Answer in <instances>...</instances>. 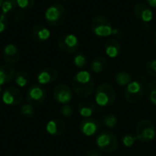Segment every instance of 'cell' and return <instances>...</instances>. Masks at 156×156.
Segmentation results:
<instances>
[{"mask_svg":"<svg viewBox=\"0 0 156 156\" xmlns=\"http://www.w3.org/2000/svg\"><path fill=\"white\" fill-rule=\"evenodd\" d=\"M71 89L79 97L88 98L95 90V79L89 71L80 70L73 76Z\"/></svg>","mask_w":156,"mask_h":156,"instance_id":"obj_1","label":"cell"},{"mask_svg":"<svg viewBox=\"0 0 156 156\" xmlns=\"http://www.w3.org/2000/svg\"><path fill=\"white\" fill-rule=\"evenodd\" d=\"M116 101V90L109 83H101L95 90V101L100 107H110Z\"/></svg>","mask_w":156,"mask_h":156,"instance_id":"obj_2","label":"cell"},{"mask_svg":"<svg viewBox=\"0 0 156 156\" xmlns=\"http://www.w3.org/2000/svg\"><path fill=\"white\" fill-rule=\"evenodd\" d=\"M68 16L66 7L59 4L54 3L45 11V20L50 27H58L62 25Z\"/></svg>","mask_w":156,"mask_h":156,"instance_id":"obj_3","label":"cell"},{"mask_svg":"<svg viewBox=\"0 0 156 156\" xmlns=\"http://www.w3.org/2000/svg\"><path fill=\"white\" fill-rule=\"evenodd\" d=\"M118 137L111 131H103L96 137V145L99 151L105 154H112L119 147Z\"/></svg>","mask_w":156,"mask_h":156,"instance_id":"obj_4","label":"cell"},{"mask_svg":"<svg viewBox=\"0 0 156 156\" xmlns=\"http://www.w3.org/2000/svg\"><path fill=\"white\" fill-rule=\"evenodd\" d=\"M90 30L98 37H107L112 34L113 27L106 16L98 15L90 22Z\"/></svg>","mask_w":156,"mask_h":156,"instance_id":"obj_5","label":"cell"},{"mask_svg":"<svg viewBox=\"0 0 156 156\" xmlns=\"http://www.w3.org/2000/svg\"><path fill=\"white\" fill-rule=\"evenodd\" d=\"M137 141L143 144H148L154 140L156 136V128L154 122L148 119L141 120L135 129Z\"/></svg>","mask_w":156,"mask_h":156,"instance_id":"obj_6","label":"cell"},{"mask_svg":"<svg viewBox=\"0 0 156 156\" xmlns=\"http://www.w3.org/2000/svg\"><path fill=\"white\" fill-rule=\"evenodd\" d=\"M58 49L65 54H73L78 51L80 47V42L79 38L70 33H66L58 38L57 42Z\"/></svg>","mask_w":156,"mask_h":156,"instance_id":"obj_7","label":"cell"},{"mask_svg":"<svg viewBox=\"0 0 156 156\" xmlns=\"http://www.w3.org/2000/svg\"><path fill=\"white\" fill-rule=\"evenodd\" d=\"M47 99V90L38 83L32 84L28 87L26 93L27 101L34 107H38L42 105Z\"/></svg>","mask_w":156,"mask_h":156,"instance_id":"obj_8","label":"cell"},{"mask_svg":"<svg viewBox=\"0 0 156 156\" xmlns=\"http://www.w3.org/2000/svg\"><path fill=\"white\" fill-rule=\"evenodd\" d=\"M145 93L144 85L140 80H133L126 86L124 91V98L127 102L134 104L142 101Z\"/></svg>","mask_w":156,"mask_h":156,"instance_id":"obj_9","label":"cell"},{"mask_svg":"<svg viewBox=\"0 0 156 156\" xmlns=\"http://www.w3.org/2000/svg\"><path fill=\"white\" fill-rule=\"evenodd\" d=\"M101 122L95 118H84L79 124L80 132L85 136H93L101 129Z\"/></svg>","mask_w":156,"mask_h":156,"instance_id":"obj_10","label":"cell"},{"mask_svg":"<svg viewBox=\"0 0 156 156\" xmlns=\"http://www.w3.org/2000/svg\"><path fill=\"white\" fill-rule=\"evenodd\" d=\"M133 16L143 22V24H149L153 18L154 14L152 8L148 6L145 3H137L133 6Z\"/></svg>","mask_w":156,"mask_h":156,"instance_id":"obj_11","label":"cell"},{"mask_svg":"<svg viewBox=\"0 0 156 156\" xmlns=\"http://www.w3.org/2000/svg\"><path fill=\"white\" fill-rule=\"evenodd\" d=\"M72 89L66 84H58L53 90V98L60 104L69 103L72 100Z\"/></svg>","mask_w":156,"mask_h":156,"instance_id":"obj_12","label":"cell"},{"mask_svg":"<svg viewBox=\"0 0 156 156\" xmlns=\"http://www.w3.org/2000/svg\"><path fill=\"white\" fill-rule=\"evenodd\" d=\"M2 100L3 102L8 106H17L23 101V95L18 89L8 87L3 91Z\"/></svg>","mask_w":156,"mask_h":156,"instance_id":"obj_13","label":"cell"},{"mask_svg":"<svg viewBox=\"0 0 156 156\" xmlns=\"http://www.w3.org/2000/svg\"><path fill=\"white\" fill-rule=\"evenodd\" d=\"M58 70L52 67H47L39 70L37 76V80L38 84L47 85L54 82L58 79Z\"/></svg>","mask_w":156,"mask_h":156,"instance_id":"obj_14","label":"cell"},{"mask_svg":"<svg viewBox=\"0 0 156 156\" xmlns=\"http://www.w3.org/2000/svg\"><path fill=\"white\" fill-rule=\"evenodd\" d=\"M67 130V124L64 121L59 119H54L49 121L46 125L47 133L51 136H61Z\"/></svg>","mask_w":156,"mask_h":156,"instance_id":"obj_15","label":"cell"},{"mask_svg":"<svg viewBox=\"0 0 156 156\" xmlns=\"http://www.w3.org/2000/svg\"><path fill=\"white\" fill-rule=\"evenodd\" d=\"M49 37H50V31L46 26L37 24L32 27L31 37L34 42L38 44L44 43L49 38Z\"/></svg>","mask_w":156,"mask_h":156,"instance_id":"obj_16","label":"cell"},{"mask_svg":"<svg viewBox=\"0 0 156 156\" xmlns=\"http://www.w3.org/2000/svg\"><path fill=\"white\" fill-rule=\"evenodd\" d=\"M3 58L9 65L17 63L20 58V51H19L18 48L12 43L7 44L4 48Z\"/></svg>","mask_w":156,"mask_h":156,"instance_id":"obj_17","label":"cell"},{"mask_svg":"<svg viewBox=\"0 0 156 156\" xmlns=\"http://www.w3.org/2000/svg\"><path fill=\"white\" fill-rule=\"evenodd\" d=\"M104 49H105L106 55L109 58H115L118 56H120V54L122 52V46H121L120 42L117 39H115V38H109L105 42Z\"/></svg>","mask_w":156,"mask_h":156,"instance_id":"obj_18","label":"cell"},{"mask_svg":"<svg viewBox=\"0 0 156 156\" xmlns=\"http://www.w3.org/2000/svg\"><path fill=\"white\" fill-rule=\"evenodd\" d=\"M97 104L91 101H82L78 105V112L84 118L91 117L97 112Z\"/></svg>","mask_w":156,"mask_h":156,"instance_id":"obj_19","label":"cell"},{"mask_svg":"<svg viewBox=\"0 0 156 156\" xmlns=\"http://www.w3.org/2000/svg\"><path fill=\"white\" fill-rule=\"evenodd\" d=\"M16 76V69L12 65L5 64L0 66V85L12 81Z\"/></svg>","mask_w":156,"mask_h":156,"instance_id":"obj_20","label":"cell"},{"mask_svg":"<svg viewBox=\"0 0 156 156\" xmlns=\"http://www.w3.org/2000/svg\"><path fill=\"white\" fill-rule=\"evenodd\" d=\"M107 68V59L102 56H97L90 61V70L94 73H101Z\"/></svg>","mask_w":156,"mask_h":156,"instance_id":"obj_21","label":"cell"},{"mask_svg":"<svg viewBox=\"0 0 156 156\" xmlns=\"http://www.w3.org/2000/svg\"><path fill=\"white\" fill-rule=\"evenodd\" d=\"M114 80L117 85L124 87L133 81V76L127 71H119L115 74Z\"/></svg>","mask_w":156,"mask_h":156,"instance_id":"obj_22","label":"cell"},{"mask_svg":"<svg viewBox=\"0 0 156 156\" xmlns=\"http://www.w3.org/2000/svg\"><path fill=\"white\" fill-rule=\"evenodd\" d=\"M16 84L21 88H25L29 85L30 83V76L25 70H19L16 73L15 76Z\"/></svg>","mask_w":156,"mask_h":156,"instance_id":"obj_23","label":"cell"},{"mask_svg":"<svg viewBox=\"0 0 156 156\" xmlns=\"http://www.w3.org/2000/svg\"><path fill=\"white\" fill-rule=\"evenodd\" d=\"M145 96L152 105L156 106V80H152L148 84L145 90Z\"/></svg>","mask_w":156,"mask_h":156,"instance_id":"obj_24","label":"cell"},{"mask_svg":"<svg viewBox=\"0 0 156 156\" xmlns=\"http://www.w3.org/2000/svg\"><path fill=\"white\" fill-rule=\"evenodd\" d=\"M118 117L115 114L108 113L102 118L101 124L107 127L108 129H114L118 125Z\"/></svg>","mask_w":156,"mask_h":156,"instance_id":"obj_25","label":"cell"},{"mask_svg":"<svg viewBox=\"0 0 156 156\" xmlns=\"http://www.w3.org/2000/svg\"><path fill=\"white\" fill-rule=\"evenodd\" d=\"M16 6V0H4L1 5V12L5 16H8L14 13Z\"/></svg>","mask_w":156,"mask_h":156,"instance_id":"obj_26","label":"cell"},{"mask_svg":"<svg viewBox=\"0 0 156 156\" xmlns=\"http://www.w3.org/2000/svg\"><path fill=\"white\" fill-rule=\"evenodd\" d=\"M73 64L74 66L79 69H83L88 65V58L83 52H80L76 54V56L73 58Z\"/></svg>","mask_w":156,"mask_h":156,"instance_id":"obj_27","label":"cell"},{"mask_svg":"<svg viewBox=\"0 0 156 156\" xmlns=\"http://www.w3.org/2000/svg\"><path fill=\"white\" fill-rule=\"evenodd\" d=\"M136 141H137L136 135H134L131 133H124L122 136V144L124 147H127V148L133 147L134 145V144L136 143Z\"/></svg>","mask_w":156,"mask_h":156,"instance_id":"obj_28","label":"cell"},{"mask_svg":"<svg viewBox=\"0 0 156 156\" xmlns=\"http://www.w3.org/2000/svg\"><path fill=\"white\" fill-rule=\"evenodd\" d=\"M20 113L27 118H32L35 115V108L29 103L24 104L20 108Z\"/></svg>","mask_w":156,"mask_h":156,"instance_id":"obj_29","label":"cell"},{"mask_svg":"<svg viewBox=\"0 0 156 156\" xmlns=\"http://www.w3.org/2000/svg\"><path fill=\"white\" fill-rule=\"evenodd\" d=\"M59 113L65 118H70L74 114V108L69 103L63 104L59 109Z\"/></svg>","mask_w":156,"mask_h":156,"instance_id":"obj_30","label":"cell"},{"mask_svg":"<svg viewBox=\"0 0 156 156\" xmlns=\"http://www.w3.org/2000/svg\"><path fill=\"white\" fill-rule=\"evenodd\" d=\"M36 0H16L17 6L22 10H30L35 5Z\"/></svg>","mask_w":156,"mask_h":156,"instance_id":"obj_31","label":"cell"},{"mask_svg":"<svg viewBox=\"0 0 156 156\" xmlns=\"http://www.w3.org/2000/svg\"><path fill=\"white\" fill-rule=\"evenodd\" d=\"M145 69L151 77L156 78V59L149 60L145 64Z\"/></svg>","mask_w":156,"mask_h":156,"instance_id":"obj_32","label":"cell"},{"mask_svg":"<svg viewBox=\"0 0 156 156\" xmlns=\"http://www.w3.org/2000/svg\"><path fill=\"white\" fill-rule=\"evenodd\" d=\"M8 26V18L7 16L0 12V33H3L6 30Z\"/></svg>","mask_w":156,"mask_h":156,"instance_id":"obj_33","label":"cell"},{"mask_svg":"<svg viewBox=\"0 0 156 156\" xmlns=\"http://www.w3.org/2000/svg\"><path fill=\"white\" fill-rule=\"evenodd\" d=\"M25 17H26V14H25V12L22 9L16 11L15 14H14V21L16 24L23 22L25 20Z\"/></svg>","mask_w":156,"mask_h":156,"instance_id":"obj_34","label":"cell"},{"mask_svg":"<svg viewBox=\"0 0 156 156\" xmlns=\"http://www.w3.org/2000/svg\"><path fill=\"white\" fill-rule=\"evenodd\" d=\"M115 39L117 38H123L125 36V30L122 27H114L112 30V34Z\"/></svg>","mask_w":156,"mask_h":156,"instance_id":"obj_35","label":"cell"},{"mask_svg":"<svg viewBox=\"0 0 156 156\" xmlns=\"http://www.w3.org/2000/svg\"><path fill=\"white\" fill-rule=\"evenodd\" d=\"M85 156H103L102 154L101 153V151L99 150H95V149H92V150H90L86 153Z\"/></svg>","mask_w":156,"mask_h":156,"instance_id":"obj_36","label":"cell"},{"mask_svg":"<svg viewBox=\"0 0 156 156\" xmlns=\"http://www.w3.org/2000/svg\"><path fill=\"white\" fill-rule=\"evenodd\" d=\"M145 4L151 8H156V0H145Z\"/></svg>","mask_w":156,"mask_h":156,"instance_id":"obj_37","label":"cell"},{"mask_svg":"<svg viewBox=\"0 0 156 156\" xmlns=\"http://www.w3.org/2000/svg\"><path fill=\"white\" fill-rule=\"evenodd\" d=\"M154 45H155L156 47V31L154 32Z\"/></svg>","mask_w":156,"mask_h":156,"instance_id":"obj_38","label":"cell"},{"mask_svg":"<svg viewBox=\"0 0 156 156\" xmlns=\"http://www.w3.org/2000/svg\"><path fill=\"white\" fill-rule=\"evenodd\" d=\"M1 95H3V90H2V86L0 85V97H1Z\"/></svg>","mask_w":156,"mask_h":156,"instance_id":"obj_39","label":"cell"},{"mask_svg":"<svg viewBox=\"0 0 156 156\" xmlns=\"http://www.w3.org/2000/svg\"><path fill=\"white\" fill-rule=\"evenodd\" d=\"M3 1H4V0H0V8H1V5H2V4H3Z\"/></svg>","mask_w":156,"mask_h":156,"instance_id":"obj_40","label":"cell"},{"mask_svg":"<svg viewBox=\"0 0 156 156\" xmlns=\"http://www.w3.org/2000/svg\"><path fill=\"white\" fill-rule=\"evenodd\" d=\"M60 1H61V2H67L68 0H60Z\"/></svg>","mask_w":156,"mask_h":156,"instance_id":"obj_41","label":"cell"},{"mask_svg":"<svg viewBox=\"0 0 156 156\" xmlns=\"http://www.w3.org/2000/svg\"><path fill=\"white\" fill-rule=\"evenodd\" d=\"M152 156H156V155H152Z\"/></svg>","mask_w":156,"mask_h":156,"instance_id":"obj_42","label":"cell"}]
</instances>
